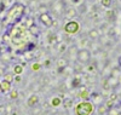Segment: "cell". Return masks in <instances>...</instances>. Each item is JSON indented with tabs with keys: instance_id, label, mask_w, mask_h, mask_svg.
<instances>
[{
	"instance_id": "7c38bea8",
	"label": "cell",
	"mask_w": 121,
	"mask_h": 115,
	"mask_svg": "<svg viewBox=\"0 0 121 115\" xmlns=\"http://www.w3.org/2000/svg\"><path fill=\"white\" fill-rule=\"evenodd\" d=\"M52 104H53V106H59V104H60V99L59 98H53L52 99Z\"/></svg>"
},
{
	"instance_id": "5b68a950",
	"label": "cell",
	"mask_w": 121,
	"mask_h": 115,
	"mask_svg": "<svg viewBox=\"0 0 121 115\" xmlns=\"http://www.w3.org/2000/svg\"><path fill=\"white\" fill-rule=\"evenodd\" d=\"M39 19H40V22H41L45 27H51L53 24V19L51 18V16H50L47 12L41 13V15H40V17H39Z\"/></svg>"
},
{
	"instance_id": "7a4b0ae2",
	"label": "cell",
	"mask_w": 121,
	"mask_h": 115,
	"mask_svg": "<svg viewBox=\"0 0 121 115\" xmlns=\"http://www.w3.org/2000/svg\"><path fill=\"white\" fill-rule=\"evenodd\" d=\"M93 111V104L90 102H82L76 106L75 113L76 115H90Z\"/></svg>"
},
{
	"instance_id": "ba28073f",
	"label": "cell",
	"mask_w": 121,
	"mask_h": 115,
	"mask_svg": "<svg viewBox=\"0 0 121 115\" xmlns=\"http://www.w3.org/2000/svg\"><path fill=\"white\" fill-rule=\"evenodd\" d=\"M22 71H23V67H22L21 64H17V66H15V73H16L17 75H19Z\"/></svg>"
},
{
	"instance_id": "6da1fadb",
	"label": "cell",
	"mask_w": 121,
	"mask_h": 115,
	"mask_svg": "<svg viewBox=\"0 0 121 115\" xmlns=\"http://www.w3.org/2000/svg\"><path fill=\"white\" fill-rule=\"evenodd\" d=\"M24 5L21 4V3H16L11 6V9L9 10V12L6 15V18H5V23L10 27H12L15 24H17L19 21L22 19L23 15H24Z\"/></svg>"
},
{
	"instance_id": "4fadbf2b",
	"label": "cell",
	"mask_w": 121,
	"mask_h": 115,
	"mask_svg": "<svg viewBox=\"0 0 121 115\" xmlns=\"http://www.w3.org/2000/svg\"><path fill=\"white\" fill-rule=\"evenodd\" d=\"M17 96H18V92H17V91H12V92H11V97H12V98H16Z\"/></svg>"
},
{
	"instance_id": "9c48e42d",
	"label": "cell",
	"mask_w": 121,
	"mask_h": 115,
	"mask_svg": "<svg viewBox=\"0 0 121 115\" xmlns=\"http://www.w3.org/2000/svg\"><path fill=\"white\" fill-rule=\"evenodd\" d=\"M88 35H90V38H92V39H97L98 38V32H97V30H95V29H92L88 33Z\"/></svg>"
},
{
	"instance_id": "8fae6325",
	"label": "cell",
	"mask_w": 121,
	"mask_h": 115,
	"mask_svg": "<svg viewBox=\"0 0 121 115\" xmlns=\"http://www.w3.org/2000/svg\"><path fill=\"white\" fill-rule=\"evenodd\" d=\"M4 80H5V81H7V82H11V81L13 80V78H12V75H10V74H7V75H5Z\"/></svg>"
},
{
	"instance_id": "8992f818",
	"label": "cell",
	"mask_w": 121,
	"mask_h": 115,
	"mask_svg": "<svg viewBox=\"0 0 121 115\" xmlns=\"http://www.w3.org/2000/svg\"><path fill=\"white\" fill-rule=\"evenodd\" d=\"M0 86H1L0 91L4 92V93H6V92H9L10 90H11V82H7V81L4 80L3 82H0Z\"/></svg>"
},
{
	"instance_id": "e0dca14e",
	"label": "cell",
	"mask_w": 121,
	"mask_h": 115,
	"mask_svg": "<svg viewBox=\"0 0 121 115\" xmlns=\"http://www.w3.org/2000/svg\"><path fill=\"white\" fill-rule=\"evenodd\" d=\"M119 64H120V66H121V56H120V57H119Z\"/></svg>"
},
{
	"instance_id": "52a82bcc",
	"label": "cell",
	"mask_w": 121,
	"mask_h": 115,
	"mask_svg": "<svg viewBox=\"0 0 121 115\" xmlns=\"http://www.w3.org/2000/svg\"><path fill=\"white\" fill-rule=\"evenodd\" d=\"M36 102H38V97H36V96H32V97L29 98V101H28V106L32 107L33 104H35Z\"/></svg>"
},
{
	"instance_id": "ac0fdd59",
	"label": "cell",
	"mask_w": 121,
	"mask_h": 115,
	"mask_svg": "<svg viewBox=\"0 0 121 115\" xmlns=\"http://www.w3.org/2000/svg\"><path fill=\"white\" fill-rule=\"evenodd\" d=\"M0 88H1V86H0Z\"/></svg>"
},
{
	"instance_id": "30bf717a",
	"label": "cell",
	"mask_w": 121,
	"mask_h": 115,
	"mask_svg": "<svg viewBox=\"0 0 121 115\" xmlns=\"http://www.w3.org/2000/svg\"><path fill=\"white\" fill-rule=\"evenodd\" d=\"M102 5L104 7H110L112 6V0H102Z\"/></svg>"
},
{
	"instance_id": "9a60e30c",
	"label": "cell",
	"mask_w": 121,
	"mask_h": 115,
	"mask_svg": "<svg viewBox=\"0 0 121 115\" xmlns=\"http://www.w3.org/2000/svg\"><path fill=\"white\" fill-rule=\"evenodd\" d=\"M62 66H65V62L64 61H59V67H62Z\"/></svg>"
},
{
	"instance_id": "277c9868",
	"label": "cell",
	"mask_w": 121,
	"mask_h": 115,
	"mask_svg": "<svg viewBox=\"0 0 121 115\" xmlns=\"http://www.w3.org/2000/svg\"><path fill=\"white\" fill-rule=\"evenodd\" d=\"M64 30L68 34H75L79 30V23L76 21H69V22L64 26Z\"/></svg>"
},
{
	"instance_id": "3957f363",
	"label": "cell",
	"mask_w": 121,
	"mask_h": 115,
	"mask_svg": "<svg viewBox=\"0 0 121 115\" xmlns=\"http://www.w3.org/2000/svg\"><path fill=\"white\" fill-rule=\"evenodd\" d=\"M78 61L80 62L81 64H87L90 59H91V53H90V51L86 50V49H81V50H79L78 51Z\"/></svg>"
},
{
	"instance_id": "5bb4252c",
	"label": "cell",
	"mask_w": 121,
	"mask_h": 115,
	"mask_svg": "<svg viewBox=\"0 0 121 115\" xmlns=\"http://www.w3.org/2000/svg\"><path fill=\"white\" fill-rule=\"evenodd\" d=\"M40 69V64H33V70H39Z\"/></svg>"
},
{
	"instance_id": "2e32d148",
	"label": "cell",
	"mask_w": 121,
	"mask_h": 115,
	"mask_svg": "<svg viewBox=\"0 0 121 115\" xmlns=\"http://www.w3.org/2000/svg\"><path fill=\"white\" fill-rule=\"evenodd\" d=\"M15 80H16V81H21V76H19V75L15 76Z\"/></svg>"
}]
</instances>
